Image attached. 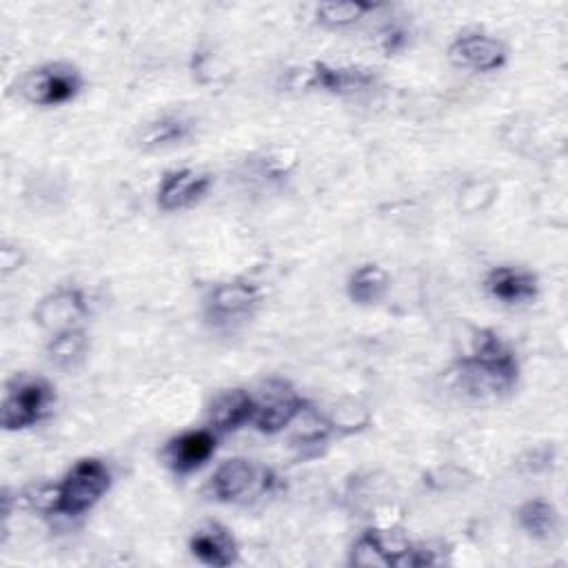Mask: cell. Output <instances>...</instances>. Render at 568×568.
<instances>
[{"mask_svg": "<svg viewBox=\"0 0 568 568\" xmlns=\"http://www.w3.org/2000/svg\"><path fill=\"white\" fill-rule=\"evenodd\" d=\"M192 136V123L180 118V116H162L156 118L138 132V145L143 149L156 151V149H167L184 143Z\"/></svg>", "mask_w": 568, "mask_h": 568, "instance_id": "obj_15", "label": "cell"}, {"mask_svg": "<svg viewBox=\"0 0 568 568\" xmlns=\"http://www.w3.org/2000/svg\"><path fill=\"white\" fill-rule=\"evenodd\" d=\"M487 289L493 298L507 305H522L537 296V280L526 271H520L513 266H500L489 273Z\"/></svg>", "mask_w": 568, "mask_h": 568, "instance_id": "obj_11", "label": "cell"}, {"mask_svg": "<svg viewBox=\"0 0 568 568\" xmlns=\"http://www.w3.org/2000/svg\"><path fill=\"white\" fill-rule=\"evenodd\" d=\"M253 416H255V400L247 391L234 389L214 402L209 420L218 431H236L242 424L253 422Z\"/></svg>", "mask_w": 568, "mask_h": 568, "instance_id": "obj_14", "label": "cell"}, {"mask_svg": "<svg viewBox=\"0 0 568 568\" xmlns=\"http://www.w3.org/2000/svg\"><path fill=\"white\" fill-rule=\"evenodd\" d=\"M216 453V435L212 431H189L171 440L164 448V457L178 476H186L201 468Z\"/></svg>", "mask_w": 568, "mask_h": 568, "instance_id": "obj_8", "label": "cell"}, {"mask_svg": "<svg viewBox=\"0 0 568 568\" xmlns=\"http://www.w3.org/2000/svg\"><path fill=\"white\" fill-rule=\"evenodd\" d=\"M353 564H357V566H373V568H387V566H391V561H389V557L385 555V550L380 548V544L375 542V537L371 535V531L368 533H364L357 542H355V546H353Z\"/></svg>", "mask_w": 568, "mask_h": 568, "instance_id": "obj_21", "label": "cell"}, {"mask_svg": "<svg viewBox=\"0 0 568 568\" xmlns=\"http://www.w3.org/2000/svg\"><path fill=\"white\" fill-rule=\"evenodd\" d=\"M87 349H89V340L84 331L71 327L54 333L47 347V355H49V362L56 364L58 368H73L84 360Z\"/></svg>", "mask_w": 568, "mask_h": 568, "instance_id": "obj_18", "label": "cell"}, {"mask_svg": "<svg viewBox=\"0 0 568 568\" xmlns=\"http://www.w3.org/2000/svg\"><path fill=\"white\" fill-rule=\"evenodd\" d=\"M448 56L457 67L489 73V71H498L500 67H504L507 47L498 38L476 32V34L459 36L451 45Z\"/></svg>", "mask_w": 568, "mask_h": 568, "instance_id": "obj_5", "label": "cell"}, {"mask_svg": "<svg viewBox=\"0 0 568 568\" xmlns=\"http://www.w3.org/2000/svg\"><path fill=\"white\" fill-rule=\"evenodd\" d=\"M258 300H260V292L253 287V284L227 282L212 292L207 311L216 325H229L249 316V311L258 305Z\"/></svg>", "mask_w": 568, "mask_h": 568, "instance_id": "obj_7", "label": "cell"}, {"mask_svg": "<svg viewBox=\"0 0 568 568\" xmlns=\"http://www.w3.org/2000/svg\"><path fill=\"white\" fill-rule=\"evenodd\" d=\"M389 289V273L377 264L360 266L347 284L349 298L355 305H375L385 298Z\"/></svg>", "mask_w": 568, "mask_h": 568, "instance_id": "obj_16", "label": "cell"}, {"mask_svg": "<svg viewBox=\"0 0 568 568\" xmlns=\"http://www.w3.org/2000/svg\"><path fill=\"white\" fill-rule=\"evenodd\" d=\"M258 470L247 459H227L218 466L214 478L209 482V491L220 502H236L245 496H249L258 485Z\"/></svg>", "mask_w": 568, "mask_h": 568, "instance_id": "obj_9", "label": "cell"}, {"mask_svg": "<svg viewBox=\"0 0 568 568\" xmlns=\"http://www.w3.org/2000/svg\"><path fill=\"white\" fill-rule=\"evenodd\" d=\"M87 311L84 298L76 289H60L56 294H49L47 298L41 300L36 309V322L43 329H49L54 333L71 329L76 320H80Z\"/></svg>", "mask_w": 568, "mask_h": 568, "instance_id": "obj_10", "label": "cell"}, {"mask_svg": "<svg viewBox=\"0 0 568 568\" xmlns=\"http://www.w3.org/2000/svg\"><path fill=\"white\" fill-rule=\"evenodd\" d=\"M373 8L375 5L368 3H325L318 8L316 16L327 27H347L357 23Z\"/></svg>", "mask_w": 568, "mask_h": 568, "instance_id": "obj_20", "label": "cell"}, {"mask_svg": "<svg viewBox=\"0 0 568 568\" xmlns=\"http://www.w3.org/2000/svg\"><path fill=\"white\" fill-rule=\"evenodd\" d=\"M212 186V178L192 169H175L162 175L158 189V207L162 212H178L189 205L198 203L207 189Z\"/></svg>", "mask_w": 568, "mask_h": 568, "instance_id": "obj_6", "label": "cell"}, {"mask_svg": "<svg viewBox=\"0 0 568 568\" xmlns=\"http://www.w3.org/2000/svg\"><path fill=\"white\" fill-rule=\"evenodd\" d=\"M112 487V473L101 459H80L58 485V511L76 518L96 507Z\"/></svg>", "mask_w": 568, "mask_h": 568, "instance_id": "obj_2", "label": "cell"}, {"mask_svg": "<svg viewBox=\"0 0 568 568\" xmlns=\"http://www.w3.org/2000/svg\"><path fill=\"white\" fill-rule=\"evenodd\" d=\"M54 402V391L45 380H21L10 387L3 400V422L5 431H21L41 422Z\"/></svg>", "mask_w": 568, "mask_h": 568, "instance_id": "obj_4", "label": "cell"}, {"mask_svg": "<svg viewBox=\"0 0 568 568\" xmlns=\"http://www.w3.org/2000/svg\"><path fill=\"white\" fill-rule=\"evenodd\" d=\"M518 520H520V526L531 537H537V539H548L550 535L557 533V526H559V515H557L555 507L546 500L526 502L518 511Z\"/></svg>", "mask_w": 568, "mask_h": 568, "instance_id": "obj_19", "label": "cell"}, {"mask_svg": "<svg viewBox=\"0 0 568 568\" xmlns=\"http://www.w3.org/2000/svg\"><path fill=\"white\" fill-rule=\"evenodd\" d=\"M189 548L207 566H229L238 557L236 539L220 524H207L196 531L192 542H189Z\"/></svg>", "mask_w": 568, "mask_h": 568, "instance_id": "obj_12", "label": "cell"}, {"mask_svg": "<svg viewBox=\"0 0 568 568\" xmlns=\"http://www.w3.org/2000/svg\"><path fill=\"white\" fill-rule=\"evenodd\" d=\"M373 82V76L362 69H333L327 65H318L316 71H311L309 84L318 89H327L333 93H353L362 91Z\"/></svg>", "mask_w": 568, "mask_h": 568, "instance_id": "obj_17", "label": "cell"}, {"mask_svg": "<svg viewBox=\"0 0 568 568\" xmlns=\"http://www.w3.org/2000/svg\"><path fill=\"white\" fill-rule=\"evenodd\" d=\"M368 424V411L360 405V402H344L340 407H336L333 418H331V427L342 429V431H360Z\"/></svg>", "mask_w": 568, "mask_h": 568, "instance_id": "obj_22", "label": "cell"}, {"mask_svg": "<svg viewBox=\"0 0 568 568\" xmlns=\"http://www.w3.org/2000/svg\"><path fill=\"white\" fill-rule=\"evenodd\" d=\"M0 262H3V271H5V273L16 271V269H21V264H23V253H21L19 247L5 245L3 251H0Z\"/></svg>", "mask_w": 568, "mask_h": 568, "instance_id": "obj_23", "label": "cell"}, {"mask_svg": "<svg viewBox=\"0 0 568 568\" xmlns=\"http://www.w3.org/2000/svg\"><path fill=\"white\" fill-rule=\"evenodd\" d=\"M305 402L292 394V391H280L277 396H269L262 402H255V416L253 424L262 433H277L284 427H289L298 416H303Z\"/></svg>", "mask_w": 568, "mask_h": 568, "instance_id": "obj_13", "label": "cell"}, {"mask_svg": "<svg viewBox=\"0 0 568 568\" xmlns=\"http://www.w3.org/2000/svg\"><path fill=\"white\" fill-rule=\"evenodd\" d=\"M82 87L80 73L71 65H45L32 71L23 82L25 99L41 107H58L78 96Z\"/></svg>", "mask_w": 568, "mask_h": 568, "instance_id": "obj_3", "label": "cell"}, {"mask_svg": "<svg viewBox=\"0 0 568 568\" xmlns=\"http://www.w3.org/2000/svg\"><path fill=\"white\" fill-rule=\"evenodd\" d=\"M464 380L470 391L502 394L518 380V362L511 349L491 331H482L476 342V351L462 362Z\"/></svg>", "mask_w": 568, "mask_h": 568, "instance_id": "obj_1", "label": "cell"}]
</instances>
